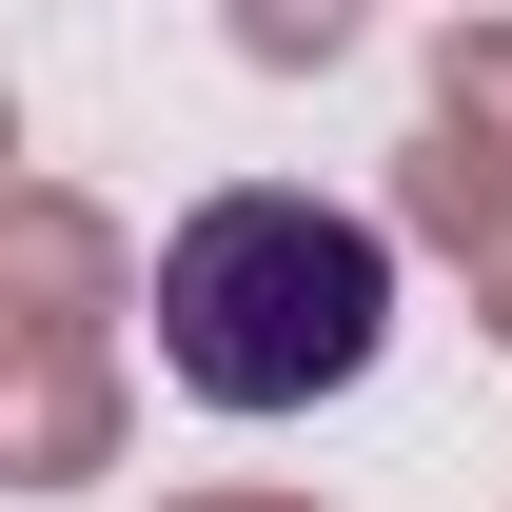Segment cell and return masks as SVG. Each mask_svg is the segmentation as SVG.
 <instances>
[{
  "label": "cell",
  "mask_w": 512,
  "mask_h": 512,
  "mask_svg": "<svg viewBox=\"0 0 512 512\" xmlns=\"http://www.w3.org/2000/svg\"><path fill=\"white\" fill-rule=\"evenodd\" d=\"M394 355V217L237 178L158 237V375L197 414H316Z\"/></svg>",
  "instance_id": "cell-1"
},
{
  "label": "cell",
  "mask_w": 512,
  "mask_h": 512,
  "mask_svg": "<svg viewBox=\"0 0 512 512\" xmlns=\"http://www.w3.org/2000/svg\"><path fill=\"white\" fill-rule=\"evenodd\" d=\"M158 316V276L119 256V217L79 178H0V335H119Z\"/></svg>",
  "instance_id": "cell-2"
},
{
  "label": "cell",
  "mask_w": 512,
  "mask_h": 512,
  "mask_svg": "<svg viewBox=\"0 0 512 512\" xmlns=\"http://www.w3.org/2000/svg\"><path fill=\"white\" fill-rule=\"evenodd\" d=\"M0 473H20V493H99V473H119V335H20Z\"/></svg>",
  "instance_id": "cell-3"
},
{
  "label": "cell",
  "mask_w": 512,
  "mask_h": 512,
  "mask_svg": "<svg viewBox=\"0 0 512 512\" xmlns=\"http://www.w3.org/2000/svg\"><path fill=\"white\" fill-rule=\"evenodd\" d=\"M394 237H434L453 276H493V256H512V138L414 119V138H394Z\"/></svg>",
  "instance_id": "cell-4"
},
{
  "label": "cell",
  "mask_w": 512,
  "mask_h": 512,
  "mask_svg": "<svg viewBox=\"0 0 512 512\" xmlns=\"http://www.w3.org/2000/svg\"><path fill=\"white\" fill-rule=\"evenodd\" d=\"M237 60H256V79H316V60H355V0H237Z\"/></svg>",
  "instance_id": "cell-5"
},
{
  "label": "cell",
  "mask_w": 512,
  "mask_h": 512,
  "mask_svg": "<svg viewBox=\"0 0 512 512\" xmlns=\"http://www.w3.org/2000/svg\"><path fill=\"white\" fill-rule=\"evenodd\" d=\"M434 119L512 138V20H453V40H434Z\"/></svg>",
  "instance_id": "cell-6"
},
{
  "label": "cell",
  "mask_w": 512,
  "mask_h": 512,
  "mask_svg": "<svg viewBox=\"0 0 512 512\" xmlns=\"http://www.w3.org/2000/svg\"><path fill=\"white\" fill-rule=\"evenodd\" d=\"M158 512H335V493H256V473H217V493H158Z\"/></svg>",
  "instance_id": "cell-7"
},
{
  "label": "cell",
  "mask_w": 512,
  "mask_h": 512,
  "mask_svg": "<svg viewBox=\"0 0 512 512\" xmlns=\"http://www.w3.org/2000/svg\"><path fill=\"white\" fill-rule=\"evenodd\" d=\"M473 335H493V355H512V256H493V276H473Z\"/></svg>",
  "instance_id": "cell-8"
}]
</instances>
